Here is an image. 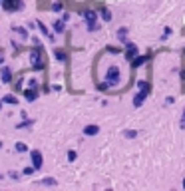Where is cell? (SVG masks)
<instances>
[{"instance_id": "6da1fadb", "label": "cell", "mask_w": 185, "mask_h": 191, "mask_svg": "<svg viewBox=\"0 0 185 191\" xmlns=\"http://www.w3.org/2000/svg\"><path fill=\"white\" fill-rule=\"evenodd\" d=\"M119 82H122V70L118 66H110L106 70V84L110 86V88H113V86H118Z\"/></svg>"}, {"instance_id": "7a4b0ae2", "label": "cell", "mask_w": 185, "mask_h": 191, "mask_svg": "<svg viewBox=\"0 0 185 191\" xmlns=\"http://www.w3.org/2000/svg\"><path fill=\"white\" fill-rule=\"evenodd\" d=\"M138 88H139V92L135 94V98H133V106L135 108H139L141 103L145 102V98H148V94H149V84L148 82H138Z\"/></svg>"}, {"instance_id": "3957f363", "label": "cell", "mask_w": 185, "mask_h": 191, "mask_svg": "<svg viewBox=\"0 0 185 191\" xmlns=\"http://www.w3.org/2000/svg\"><path fill=\"white\" fill-rule=\"evenodd\" d=\"M30 64L34 70H42L44 68V60H42V48H34V50L30 52Z\"/></svg>"}, {"instance_id": "277c9868", "label": "cell", "mask_w": 185, "mask_h": 191, "mask_svg": "<svg viewBox=\"0 0 185 191\" xmlns=\"http://www.w3.org/2000/svg\"><path fill=\"white\" fill-rule=\"evenodd\" d=\"M84 20H86V26H88V30L90 32H96L98 28H100V26H98V14L94 12V10H86L84 12Z\"/></svg>"}, {"instance_id": "5b68a950", "label": "cell", "mask_w": 185, "mask_h": 191, "mask_svg": "<svg viewBox=\"0 0 185 191\" xmlns=\"http://www.w3.org/2000/svg\"><path fill=\"white\" fill-rule=\"evenodd\" d=\"M0 4H2V8L6 12H16V10H20L24 6L22 0H0Z\"/></svg>"}, {"instance_id": "8992f818", "label": "cell", "mask_w": 185, "mask_h": 191, "mask_svg": "<svg viewBox=\"0 0 185 191\" xmlns=\"http://www.w3.org/2000/svg\"><path fill=\"white\" fill-rule=\"evenodd\" d=\"M138 54H139V50H138V46H135V44H128L126 50H123V56H126V60H129V62H132Z\"/></svg>"}, {"instance_id": "52a82bcc", "label": "cell", "mask_w": 185, "mask_h": 191, "mask_svg": "<svg viewBox=\"0 0 185 191\" xmlns=\"http://www.w3.org/2000/svg\"><path fill=\"white\" fill-rule=\"evenodd\" d=\"M30 157H32V165H34L36 169H42V163H44V159H42V153L38 149H34L30 153Z\"/></svg>"}, {"instance_id": "ba28073f", "label": "cell", "mask_w": 185, "mask_h": 191, "mask_svg": "<svg viewBox=\"0 0 185 191\" xmlns=\"http://www.w3.org/2000/svg\"><path fill=\"white\" fill-rule=\"evenodd\" d=\"M0 78H2V84H10V82H12V70L8 66H4L0 70Z\"/></svg>"}, {"instance_id": "9c48e42d", "label": "cell", "mask_w": 185, "mask_h": 191, "mask_svg": "<svg viewBox=\"0 0 185 191\" xmlns=\"http://www.w3.org/2000/svg\"><path fill=\"white\" fill-rule=\"evenodd\" d=\"M24 98H26L28 102H36L38 90H36V88H26V90H24Z\"/></svg>"}, {"instance_id": "30bf717a", "label": "cell", "mask_w": 185, "mask_h": 191, "mask_svg": "<svg viewBox=\"0 0 185 191\" xmlns=\"http://www.w3.org/2000/svg\"><path fill=\"white\" fill-rule=\"evenodd\" d=\"M38 28H40V32H42V34L46 36V40H48V42H54V40H56V38H54V34H52V32H50V30L46 28V24L38 22Z\"/></svg>"}, {"instance_id": "8fae6325", "label": "cell", "mask_w": 185, "mask_h": 191, "mask_svg": "<svg viewBox=\"0 0 185 191\" xmlns=\"http://www.w3.org/2000/svg\"><path fill=\"white\" fill-rule=\"evenodd\" d=\"M84 133H86V135H98V133H100V125H96V123L86 125V128H84Z\"/></svg>"}, {"instance_id": "7c38bea8", "label": "cell", "mask_w": 185, "mask_h": 191, "mask_svg": "<svg viewBox=\"0 0 185 191\" xmlns=\"http://www.w3.org/2000/svg\"><path fill=\"white\" fill-rule=\"evenodd\" d=\"M145 60H148V56H139V54H138V56L132 60V68H139L141 64L145 62Z\"/></svg>"}, {"instance_id": "4fadbf2b", "label": "cell", "mask_w": 185, "mask_h": 191, "mask_svg": "<svg viewBox=\"0 0 185 191\" xmlns=\"http://www.w3.org/2000/svg\"><path fill=\"white\" fill-rule=\"evenodd\" d=\"M54 56H56V60H60V62H66V60H68L66 52H64L62 48H56V50H54Z\"/></svg>"}, {"instance_id": "5bb4252c", "label": "cell", "mask_w": 185, "mask_h": 191, "mask_svg": "<svg viewBox=\"0 0 185 191\" xmlns=\"http://www.w3.org/2000/svg\"><path fill=\"white\" fill-rule=\"evenodd\" d=\"M14 32L18 34L22 40H28V32H26V28H20V26H14Z\"/></svg>"}, {"instance_id": "9a60e30c", "label": "cell", "mask_w": 185, "mask_h": 191, "mask_svg": "<svg viewBox=\"0 0 185 191\" xmlns=\"http://www.w3.org/2000/svg\"><path fill=\"white\" fill-rule=\"evenodd\" d=\"M2 102H4V103H10V106H16V103H18V98H14V96L8 94V96L2 98Z\"/></svg>"}, {"instance_id": "2e32d148", "label": "cell", "mask_w": 185, "mask_h": 191, "mask_svg": "<svg viewBox=\"0 0 185 191\" xmlns=\"http://www.w3.org/2000/svg\"><path fill=\"white\" fill-rule=\"evenodd\" d=\"M123 138L133 139V138H138V132H135V129H123Z\"/></svg>"}, {"instance_id": "e0dca14e", "label": "cell", "mask_w": 185, "mask_h": 191, "mask_svg": "<svg viewBox=\"0 0 185 191\" xmlns=\"http://www.w3.org/2000/svg\"><path fill=\"white\" fill-rule=\"evenodd\" d=\"M54 32H58V34L64 32V20H56V22H54Z\"/></svg>"}, {"instance_id": "ac0fdd59", "label": "cell", "mask_w": 185, "mask_h": 191, "mask_svg": "<svg viewBox=\"0 0 185 191\" xmlns=\"http://www.w3.org/2000/svg\"><path fill=\"white\" fill-rule=\"evenodd\" d=\"M16 151H18V153H24V151H28V145H26L24 141H16Z\"/></svg>"}, {"instance_id": "d6986e66", "label": "cell", "mask_w": 185, "mask_h": 191, "mask_svg": "<svg viewBox=\"0 0 185 191\" xmlns=\"http://www.w3.org/2000/svg\"><path fill=\"white\" fill-rule=\"evenodd\" d=\"M32 123H34V119H26V122H20L18 125H16V129H26V128H30Z\"/></svg>"}, {"instance_id": "ffe728a7", "label": "cell", "mask_w": 185, "mask_h": 191, "mask_svg": "<svg viewBox=\"0 0 185 191\" xmlns=\"http://www.w3.org/2000/svg\"><path fill=\"white\" fill-rule=\"evenodd\" d=\"M42 185H46V187H54V185H58L56 179H52V177H46V179H42Z\"/></svg>"}, {"instance_id": "44dd1931", "label": "cell", "mask_w": 185, "mask_h": 191, "mask_svg": "<svg viewBox=\"0 0 185 191\" xmlns=\"http://www.w3.org/2000/svg\"><path fill=\"white\" fill-rule=\"evenodd\" d=\"M102 18H104L106 20V22H110V20H112V12H110V10H108V8H102Z\"/></svg>"}, {"instance_id": "7402d4cb", "label": "cell", "mask_w": 185, "mask_h": 191, "mask_svg": "<svg viewBox=\"0 0 185 191\" xmlns=\"http://www.w3.org/2000/svg\"><path fill=\"white\" fill-rule=\"evenodd\" d=\"M126 36H128V28H119V30H118V38H119L122 42L126 40Z\"/></svg>"}, {"instance_id": "603a6c76", "label": "cell", "mask_w": 185, "mask_h": 191, "mask_svg": "<svg viewBox=\"0 0 185 191\" xmlns=\"http://www.w3.org/2000/svg\"><path fill=\"white\" fill-rule=\"evenodd\" d=\"M36 171V167L32 165V167H24V171H22V175H32V173Z\"/></svg>"}, {"instance_id": "cb8c5ba5", "label": "cell", "mask_w": 185, "mask_h": 191, "mask_svg": "<svg viewBox=\"0 0 185 191\" xmlns=\"http://www.w3.org/2000/svg\"><path fill=\"white\" fill-rule=\"evenodd\" d=\"M76 157H78V153H76L74 149H70L68 151V161H76Z\"/></svg>"}, {"instance_id": "d4e9b609", "label": "cell", "mask_w": 185, "mask_h": 191, "mask_svg": "<svg viewBox=\"0 0 185 191\" xmlns=\"http://www.w3.org/2000/svg\"><path fill=\"white\" fill-rule=\"evenodd\" d=\"M52 10H54V12H60V10H62V2H54L52 4Z\"/></svg>"}, {"instance_id": "484cf974", "label": "cell", "mask_w": 185, "mask_h": 191, "mask_svg": "<svg viewBox=\"0 0 185 191\" xmlns=\"http://www.w3.org/2000/svg\"><path fill=\"white\" fill-rule=\"evenodd\" d=\"M167 36H171V28H165L161 34V40H167Z\"/></svg>"}, {"instance_id": "4316f807", "label": "cell", "mask_w": 185, "mask_h": 191, "mask_svg": "<svg viewBox=\"0 0 185 191\" xmlns=\"http://www.w3.org/2000/svg\"><path fill=\"white\" fill-rule=\"evenodd\" d=\"M108 50H110L112 54H119V52H122V50H119V48H113V46H110V48H108Z\"/></svg>"}, {"instance_id": "83f0119b", "label": "cell", "mask_w": 185, "mask_h": 191, "mask_svg": "<svg viewBox=\"0 0 185 191\" xmlns=\"http://www.w3.org/2000/svg\"><path fill=\"white\" fill-rule=\"evenodd\" d=\"M10 177H12V179H18L20 175H18V173H16V171H10Z\"/></svg>"}, {"instance_id": "f1b7e54d", "label": "cell", "mask_w": 185, "mask_h": 191, "mask_svg": "<svg viewBox=\"0 0 185 191\" xmlns=\"http://www.w3.org/2000/svg\"><path fill=\"white\" fill-rule=\"evenodd\" d=\"M0 64H4V52L0 50Z\"/></svg>"}, {"instance_id": "f546056e", "label": "cell", "mask_w": 185, "mask_h": 191, "mask_svg": "<svg viewBox=\"0 0 185 191\" xmlns=\"http://www.w3.org/2000/svg\"><path fill=\"white\" fill-rule=\"evenodd\" d=\"M181 125H185V112H183V116H181Z\"/></svg>"}, {"instance_id": "4dcf8cb0", "label": "cell", "mask_w": 185, "mask_h": 191, "mask_svg": "<svg viewBox=\"0 0 185 191\" xmlns=\"http://www.w3.org/2000/svg\"><path fill=\"white\" fill-rule=\"evenodd\" d=\"M0 108H2V103H0Z\"/></svg>"}, {"instance_id": "1f68e13d", "label": "cell", "mask_w": 185, "mask_h": 191, "mask_svg": "<svg viewBox=\"0 0 185 191\" xmlns=\"http://www.w3.org/2000/svg\"><path fill=\"white\" fill-rule=\"evenodd\" d=\"M0 147H2V145H0Z\"/></svg>"}]
</instances>
